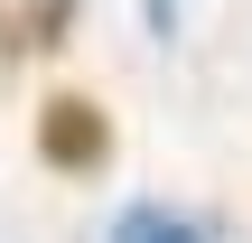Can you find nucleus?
Wrapping results in <instances>:
<instances>
[{"mask_svg":"<svg viewBox=\"0 0 252 243\" xmlns=\"http://www.w3.org/2000/svg\"><path fill=\"white\" fill-rule=\"evenodd\" d=\"M37 150H47V169H103L112 131H103V112H94L84 94H56L47 122H37Z\"/></svg>","mask_w":252,"mask_h":243,"instance_id":"obj_1","label":"nucleus"},{"mask_svg":"<svg viewBox=\"0 0 252 243\" xmlns=\"http://www.w3.org/2000/svg\"><path fill=\"white\" fill-rule=\"evenodd\" d=\"M150 28L168 37V28H178V0H150Z\"/></svg>","mask_w":252,"mask_h":243,"instance_id":"obj_3","label":"nucleus"},{"mask_svg":"<svg viewBox=\"0 0 252 243\" xmlns=\"http://www.w3.org/2000/svg\"><path fill=\"white\" fill-rule=\"evenodd\" d=\"M112 243H215V225H206V215H187V206H159V197H140V206H122Z\"/></svg>","mask_w":252,"mask_h":243,"instance_id":"obj_2","label":"nucleus"}]
</instances>
